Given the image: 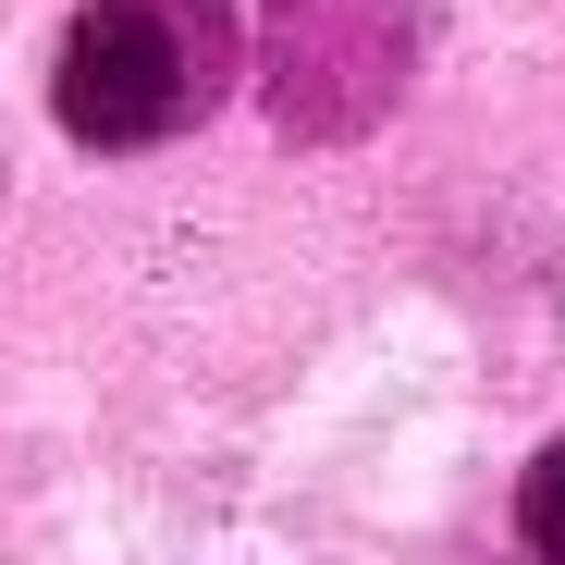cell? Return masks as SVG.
Listing matches in <instances>:
<instances>
[{
  "instance_id": "obj_1",
  "label": "cell",
  "mask_w": 565,
  "mask_h": 565,
  "mask_svg": "<svg viewBox=\"0 0 565 565\" xmlns=\"http://www.w3.org/2000/svg\"><path fill=\"white\" fill-rule=\"evenodd\" d=\"M234 74V13L222 0H86L62 38L50 111L74 148H160L172 124H198Z\"/></svg>"
},
{
  "instance_id": "obj_2",
  "label": "cell",
  "mask_w": 565,
  "mask_h": 565,
  "mask_svg": "<svg viewBox=\"0 0 565 565\" xmlns=\"http://www.w3.org/2000/svg\"><path fill=\"white\" fill-rule=\"evenodd\" d=\"M394 0H270V99L296 124H369L394 99Z\"/></svg>"
},
{
  "instance_id": "obj_3",
  "label": "cell",
  "mask_w": 565,
  "mask_h": 565,
  "mask_svg": "<svg viewBox=\"0 0 565 565\" xmlns=\"http://www.w3.org/2000/svg\"><path fill=\"white\" fill-rule=\"evenodd\" d=\"M516 529H529V553H541V565H565V443L529 467V492H516Z\"/></svg>"
}]
</instances>
